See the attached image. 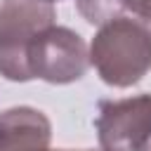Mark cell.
Instances as JSON below:
<instances>
[{"label":"cell","instance_id":"cell-1","mask_svg":"<svg viewBox=\"0 0 151 151\" xmlns=\"http://www.w3.org/2000/svg\"><path fill=\"white\" fill-rule=\"evenodd\" d=\"M90 64L111 87H132L151 71V28L130 17L99 26L90 45Z\"/></svg>","mask_w":151,"mask_h":151},{"label":"cell","instance_id":"cell-2","mask_svg":"<svg viewBox=\"0 0 151 151\" xmlns=\"http://www.w3.org/2000/svg\"><path fill=\"white\" fill-rule=\"evenodd\" d=\"M57 12L45 0H2L0 2V76L12 83H26L28 47L45 28L54 26Z\"/></svg>","mask_w":151,"mask_h":151},{"label":"cell","instance_id":"cell-3","mask_svg":"<svg viewBox=\"0 0 151 151\" xmlns=\"http://www.w3.org/2000/svg\"><path fill=\"white\" fill-rule=\"evenodd\" d=\"M90 66V50L85 40L66 28L50 26L28 47V76L52 85H68L85 76Z\"/></svg>","mask_w":151,"mask_h":151},{"label":"cell","instance_id":"cell-4","mask_svg":"<svg viewBox=\"0 0 151 151\" xmlns=\"http://www.w3.org/2000/svg\"><path fill=\"white\" fill-rule=\"evenodd\" d=\"M94 127L101 151H151V94L101 99Z\"/></svg>","mask_w":151,"mask_h":151},{"label":"cell","instance_id":"cell-5","mask_svg":"<svg viewBox=\"0 0 151 151\" xmlns=\"http://www.w3.org/2000/svg\"><path fill=\"white\" fill-rule=\"evenodd\" d=\"M52 125L33 106H12L0 113V151H54L50 149ZM73 151V149H57ZM94 151V149H80Z\"/></svg>","mask_w":151,"mask_h":151},{"label":"cell","instance_id":"cell-6","mask_svg":"<svg viewBox=\"0 0 151 151\" xmlns=\"http://www.w3.org/2000/svg\"><path fill=\"white\" fill-rule=\"evenodd\" d=\"M78 12L92 26H104L106 21L120 17L125 9V0H76Z\"/></svg>","mask_w":151,"mask_h":151},{"label":"cell","instance_id":"cell-7","mask_svg":"<svg viewBox=\"0 0 151 151\" xmlns=\"http://www.w3.org/2000/svg\"><path fill=\"white\" fill-rule=\"evenodd\" d=\"M125 7L132 9V14L139 17V21L151 24V0H125Z\"/></svg>","mask_w":151,"mask_h":151},{"label":"cell","instance_id":"cell-8","mask_svg":"<svg viewBox=\"0 0 151 151\" xmlns=\"http://www.w3.org/2000/svg\"><path fill=\"white\" fill-rule=\"evenodd\" d=\"M45 2H57V0H45Z\"/></svg>","mask_w":151,"mask_h":151}]
</instances>
